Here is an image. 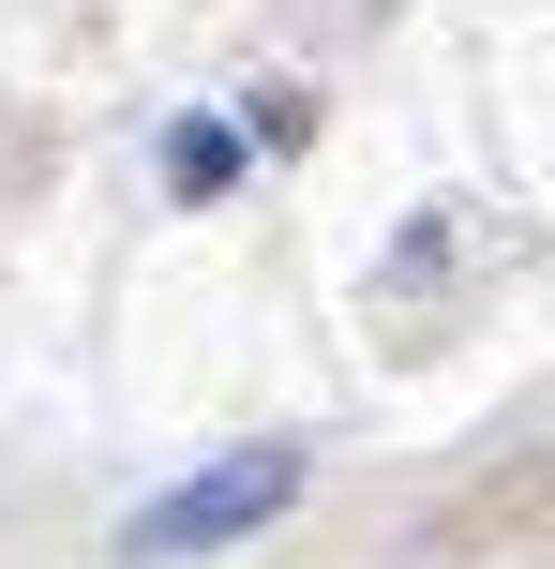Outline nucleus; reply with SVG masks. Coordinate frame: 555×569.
I'll list each match as a JSON object with an SVG mask.
<instances>
[{
	"mask_svg": "<svg viewBox=\"0 0 555 569\" xmlns=\"http://www.w3.org/2000/svg\"><path fill=\"white\" fill-rule=\"evenodd\" d=\"M286 510H300V450H226V465H196L180 495H150V510L120 525V569H196V555L256 540V525H286Z\"/></svg>",
	"mask_w": 555,
	"mask_h": 569,
	"instance_id": "f257e3e1",
	"label": "nucleus"
},
{
	"mask_svg": "<svg viewBox=\"0 0 555 569\" xmlns=\"http://www.w3.org/2000/svg\"><path fill=\"white\" fill-rule=\"evenodd\" d=\"M166 180H180V196H226V180H240V136H226V120H180V136H166Z\"/></svg>",
	"mask_w": 555,
	"mask_h": 569,
	"instance_id": "f03ea898",
	"label": "nucleus"
}]
</instances>
